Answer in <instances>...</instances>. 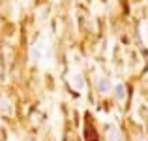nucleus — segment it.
I'll return each mask as SVG.
<instances>
[{"label":"nucleus","instance_id":"nucleus-1","mask_svg":"<svg viewBox=\"0 0 148 141\" xmlns=\"http://www.w3.org/2000/svg\"><path fill=\"white\" fill-rule=\"evenodd\" d=\"M109 141H122V134L116 126H111L109 128Z\"/></svg>","mask_w":148,"mask_h":141},{"label":"nucleus","instance_id":"nucleus-2","mask_svg":"<svg viewBox=\"0 0 148 141\" xmlns=\"http://www.w3.org/2000/svg\"><path fill=\"white\" fill-rule=\"evenodd\" d=\"M114 94H116L118 100H124V98H126V87H124V83H118L114 87Z\"/></svg>","mask_w":148,"mask_h":141},{"label":"nucleus","instance_id":"nucleus-3","mask_svg":"<svg viewBox=\"0 0 148 141\" xmlns=\"http://www.w3.org/2000/svg\"><path fill=\"white\" fill-rule=\"evenodd\" d=\"M84 135H88V139H90V141H98V134L92 130V126H86V130H84Z\"/></svg>","mask_w":148,"mask_h":141},{"label":"nucleus","instance_id":"nucleus-4","mask_svg":"<svg viewBox=\"0 0 148 141\" xmlns=\"http://www.w3.org/2000/svg\"><path fill=\"white\" fill-rule=\"evenodd\" d=\"M109 87H111V85H109V81H107V79H99V81H98V88H99L101 92H107V91H109Z\"/></svg>","mask_w":148,"mask_h":141},{"label":"nucleus","instance_id":"nucleus-5","mask_svg":"<svg viewBox=\"0 0 148 141\" xmlns=\"http://www.w3.org/2000/svg\"><path fill=\"white\" fill-rule=\"evenodd\" d=\"M0 107H6V113H11V107H10V104H8V102H4V100H0Z\"/></svg>","mask_w":148,"mask_h":141},{"label":"nucleus","instance_id":"nucleus-6","mask_svg":"<svg viewBox=\"0 0 148 141\" xmlns=\"http://www.w3.org/2000/svg\"><path fill=\"white\" fill-rule=\"evenodd\" d=\"M75 87H77V88L83 87V83H81V75H75Z\"/></svg>","mask_w":148,"mask_h":141}]
</instances>
